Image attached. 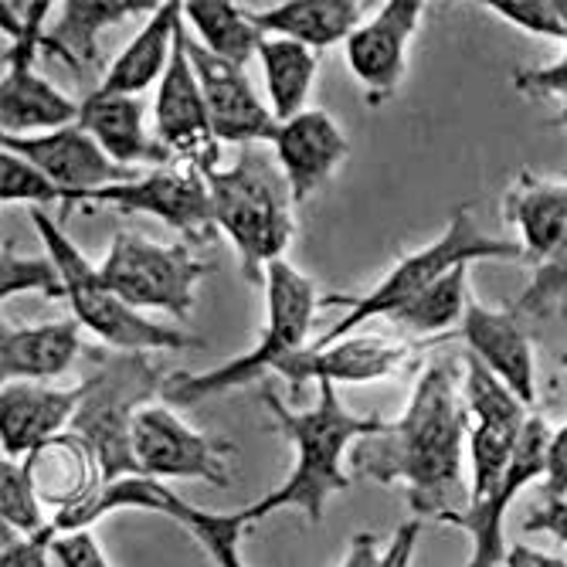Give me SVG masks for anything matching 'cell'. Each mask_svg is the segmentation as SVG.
Wrapping results in <instances>:
<instances>
[{
    "mask_svg": "<svg viewBox=\"0 0 567 567\" xmlns=\"http://www.w3.org/2000/svg\"><path fill=\"white\" fill-rule=\"evenodd\" d=\"M486 8L537 38L567 41V0H489Z\"/></svg>",
    "mask_w": 567,
    "mask_h": 567,
    "instance_id": "e575fe53",
    "label": "cell"
},
{
    "mask_svg": "<svg viewBox=\"0 0 567 567\" xmlns=\"http://www.w3.org/2000/svg\"><path fill=\"white\" fill-rule=\"evenodd\" d=\"M473 302L470 292V266L452 269L445 279L429 286L422 296H415L408 306H401L398 313L388 317L394 330L404 337H445L449 330L462 327V317Z\"/></svg>",
    "mask_w": 567,
    "mask_h": 567,
    "instance_id": "4dcf8cb0",
    "label": "cell"
},
{
    "mask_svg": "<svg viewBox=\"0 0 567 567\" xmlns=\"http://www.w3.org/2000/svg\"><path fill=\"white\" fill-rule=\"evenodd\" d=\"M503 218L520 231L524 262L534 269L567 251V181L520 171L503 197Z\"/></svg>",
    "mask_w": 567,
    "mask_h": 567,
    "instance_id": "603a6c76",
    "label": "cell"
},
{
    "mask_svg": "<svg viewBox=\"0 0 567 567\" xmlns=\"http://www.w3.org/2000/svg\"><path fill=\"white\" fill-rule=\"evenodd\" d=\"M79 126L126 171L174 164L161 140L150 136L146 106L140 95H102L92 89L82 99Z\"/></svg>",
    "mask_w": 567,
    "mask_h": 567,
    "instance_id": "cb8c5ba5",
    "label": "cell"
},
{
    "mask_svg": "<svg viewBox=\"0 0 567 567\" xmlns=\"http://www.w3.org/2000/svg\"><path fill=\"white\" fill-rule=\"evenodd\" d=\"M0 527H11L18 534H41L51 527L48 506L34 489L24 458L4 455L0 462Z\"/></svg>",
    "mask_w": 567,
    "mask_h": 567,
    "instance_id": "1f68e13d",
    "label": "cell"
},
{
    "mask_svg": "<svg viewBox=\"0 0 567 567\" xmlns=\"http://www.w3.org/2000/svg\"><path fill=\"white\" fill-rule=\"evenodd\" d=\"M262 401L276 422V432L292 445L296 462L282 486L241 506L245 520L259 524L276 509H302L309 520L320 524L327 503L350 486V476L343 473V455H350L360 439L378 435L388 419L353 415L343 408L333 384H317V404L302 411H292L272 388L262 391Z\"/></svg>",
    "mask_w": 567,
    "mask_h": 567,
    "instance_id": "7a4b0ae2",
    "label": "cell"
},
{
    "mask_svg": "<svg viewBox=\"0 0 567 567\" xmlns=\"http://www.w3.org/2000/svg\"><path fill=\"white\" fill-rule=\"evenodd\" d=\"M560 364H564V368H567V353H564V357H560Z\"/></svg>",
    "mask_w": 567,
    "mask_h": 567,
    "instance_id": "f6af8a7d",
    "label": "cell"
},
{
    "mask_svg": "<svg viewBox=\"0 0 567 567\" xmlns=\"http://www.w3.org/2000/svg\"><path fill=\"white\" fill-rule=\"evenodd\" d=\"M564 306H567V251L557 255L554 262L534 269V282L517 302H513V309H517L520 317H550Z\"/></svg>",
    "mask_w": 567,
    "mask_h": 567,
    "instance_id": "d590c367",
    "label": "cell"
},
{
    "mask_svg": "<svg viewBox=\"0 0 567 567\" xmlns=\"http://www.w3.org/2000/svg\"><path fill=\"white\" fill-rule=\"evenodd\" d=\"M0 200L8 204H28V208H44V204H59L62 212L69 204V194L51 181L48 174H41L34 164H28L18 153H0Z\"/></svg>",
    "mask_w": 567,
    "mask_h": 567,
    "instance_id": "836d02e7",
    "label": "cell"
},
{
    "mask_svg": "<svg viewBox=\"0 0 567 567\" xmlns=\"http://www.w3.org/2000/svg\"><path fill=\"white\" fill-rule=\"evenodd\" d=\"M55 527L41 534H18L11 527H0V567H55Z\"/></svg>",
    "mask_w": 567,
    "mask_h": 567,
    "instance_id": "8d00e7d4",
    "label": "cell"
},
{
    "mask_svg": "<svg viewBox=\"0 0 567 567\" xmlns=\"http://www.w3.org/2000/svg\"><path fill=\"white\" fill-rule=\"evenodd\" d=\"M415 353V343L401 337H343L327 347H306L289 357L279 378L289 384H368L391 378Z\"/></svg>",
    "mask_w": 567,
    "mask_h": 567,
    "instance_id": "ac0fdd59",
    "label": "cell"
},
{
    "mask_svg": "<svg viewBox=\"0 0 567 567\" xmlns=\"http://www.w3.org/2000/svg\"><path fill=\"white\" fill-rule=\"evenodd\" d=\"M259 62L266 75V92H269V110L276 113L279 123L306 113V99L313 92L320 59L313 48H306L289 38H262Z\"/></svg>",
    "mask_w": 567,
    "mask_h": 567,
    "instance_id": "f546056e",
    "label": "cell"
},
{
    "mask_svg": "<svg viewBox=\"0 0 567 567\" xmlns=\"http://www.w3.org/2000/svg\"><path fill=\"white\" fill-rule=\"evenodd\" d=\"M55 567H113L92 530H69L55 537Z\"/></svg>",
    "mask_w": 567,
    "mask_h": 567,
    "instance_id": "74e56055",
    "label": "cell"
},
{
    "mask_svg": "<svg viewBox=\"0 0 567 567\" xmlns=\"http://www.w3.org/2000/svg\"><path fill=\"white\" fill-rule=\"evenodd\" d=\"M470 411L452 360L429 364L398 419L350 449V470L381 486L404 483L415 520H449L470 506Z\"/></svg>",
    "mask_w": 567,
    "mask_h": 567,
    "instance_id": "6da1fadb",
    "label": "cell"
},
{
    "mask_svg": "<svg viewBox=\"0 0 567 567\" xmlns=\"http://www.w3.org/2000/svg\"><path fill=\"white\" fill-rule=\"evenodd\" d=\"M21 292H38L44 299H69L62 269L51 255H21L18 248L4 245L0 255V299H14Z\"/></svg>",
    "mask_w": 567,
    "mask_h": 567,
    "instance_id": "d6a6232c",
    "label": "cell"
},
{
    "mask_svg": "<svg viewBox=\"0 0 567 567\" xmlns=\"http://www.w3.org/2000/svg\"><path fill=\"white\" fill-rule=\"evenodd\" d=\"M153 0H65L62 11L44 28L41 55L62 59L75 79H85L99 59V34L123 24L133 14H153Z\"/></svg>",
    "mask_w": 567,
    "mask_h": 567,
    "instance_id": "d4e9b609",
    "label": "cell"
},
{
    "mask_svg": "<svg viewBox=\"0 0 567 567\" xmlns=\"http://www.w3.org/2000/svg\"><path fill=\"white\" fill-rule=\"evenodd\" d=\"M99 272L136 313L161 309V313L187 320L194 309V289L200 276L208 272V266L181 241L161 245L133 231H120Z\"/></svg>",
    "mask_w": 567,
    "mask_h": 567,
    "instance_id": "9c48e42d",
    "label": "cell"
},
{
    "mask_svg": "<svg viewBox=\"0 0 567 567\" xmlns=\"http://www.w3.org/2000/svg\"><path fill=\"white\" fill-rule=\"evenodd\" d=\"M458 337L466 340L470 353L486 371H493L527 408H534L537 401L534 347L517 309H489L473 299L466 317H462Z\"/></svg>",
    "mask_w": 567,
    "mask_h": 567,
    "instance_id": "ffe728a7",
    "label": "cell"
},
{
    "mask_svg": "<svg viewBox=\"0 0 567 567\" xmlns=\"http://www.w3.org/2000/svg\"><path fill=\"white\" fill-rule=\"evenodd\" d=\"M364 8L357 0H286L262 11H251L255 24L269 38H289L306 48H330L347 44V38L364 24Z\"/></svg>",
    "mask_w": 567,
    "mask_h": 567,
    "instance_id": "83f0119b",
    "label": "cell"
},
{
    "mask_svg": "<svg viewBox=\"0 0 567 567\" xmlns=\"http://www.w3.org/2000/svg\"><path fill=\"white\" fill-rule=\"evenodd\" d=\"M82 350V323L75 317L34 327H4V337H0V378H4V384H48L62 378Z\"/></svg>",
    "mask_w": 567,
    "mask_h": 567,
    "instance_id": "484cf974",
    "label": "cell"
},
{
    "mask_svg": "<svg viewBox=\"0 0 567 567\" xmlns=\"http://www.w3.org/2000/svg\"><path fill=\"white\" fill-rule=\"evenodd\" d=\"M79 204H85V208H120L133 215H150L190 241H208L218 228L208 174L181 161L153 167L126 184L92 190Z\"/></svg>",
    "mask_w": 567,
    "mask_h": 567,
    "instance_id": "8fae6325",
    "label": "cell"
},
{
    "mask_svg": "<svg viewBox=\"0 0 567 567\" xmlns=\"http://www.w3.org/2000/svg\"><path fill=\"white\" fill-rule=\"evenodd\" d=\"M0 143H4L8 153H18V157L34 164L69 194L65 212H72L92 190H106L113 184H126L140 177V171L120 167L79 123L38 136H0Z\"/></svg>",
    "mask_w": 567,
    "mask_h": 567,
    "instance_id": "2e32d148",
    "label": "cell"
},
{
    "mask_svg": "<svg viewBox=\"0 0 567 567\" xmlns=\"http://www.w3.org/2000/svg\"><path fill=\"white\" fill-rule=\"evenodd\" d=\"M272 146H276V161L292 187L296 204L313 197L337 174V167L350 153L343 130L323 110H306V113L279 123Z\"/></svg>",
    "mask_w": 567,
    "mask_h": 567,
    "instance_id": "7402d4cb",
    "label": "cell"
},
{
    "mask_svg": "<svg viewBox=\"0 0 567 567\" xmlns=\"http://www.w3.org/2000/svg\"><path fill=\"white\" fill-rule=\"evenodd\" d=\"M235 445L208 439L184 425L171 408L146 404L133 422V455L143 480H204L212 486H228L225 455Z\"/></svg>",
    "mask_w": 567,
    "mask_h": 567,
    "instance_id": "4fadbf2b",
    "label": "cell"
},
{
    "mask_svg": "<svg viewBox=\"0 0 567 567\" xmlns=\"http://www.w3.org/2000/svg\"><path fill=\"white\" fill-rule=\"evenodd\" d=\"M422 14V0H388L347 38V65L364 85V99L371 106H384L401 89L408 72V48L419 34Z\"/></svg>",
    "mask_w": 567,
    "mask_h": 567,
    "instance_id": "9a60e30c",
    "label": "cell"
},
{
    "mask_svg": "<svg viewBox=\"0 0 567 567\" xmlns=\"http://www.w3.org/2000/svg\"><path fill=\"white\" fill-rule=\"evenodd\" d=\"M340 567H384V550L378 544V534H371V530L353 534L350 550Z\"/></svg>",
    "mask_w": 567,
    "mask_h": 567,
    "instance_id": "60d3db41",
    "label": "cell"
},
{
    "mask_svg": "<svg viewBox=\"0 0 567 567\" xmlns=\"http://www.w3.org/2000/svg\"><path fill=\"white\" fill-rule=\"evenodd\" d=\"M506 567H567V560L557 557V554L527 547V544H513L506 550Z\"/></svg>",
    "mask_w": 567,
    "mask_h": 567,
    "instance_id": "7bdbcfd3",
    "label": "cell"
},
{
    "mask_svg": "<svg viewBox=\"0 0 567 567\" xmlns=\"http://www.w3.org/2000/svg\"><path fill=\"white\" fill-rule=\"evenodd\" d=\"M527 534H550L554 540H560L567 547V499H544L540 506H534L524 520Z\"/></svg>",
    "mask_w": 567,
    "mask_h": 567,
    "instance_id": "ab89813d",
    "label": "cell"
},
{
    "mask_svg": "<svg viewBox=\"0 0 567 567\" xmlns=\"http://www.w3.org/2000/svg\"><path fill=\"white\" fill-rule=\"evenodd\" d=\"M34 231L41 235L48 255L62 269L69 302L75 309V320L82 330L95 333L110 350H126V353H150V350H187V347H204V340L181 333L174 327L153 323L133 306H126L102 279L99 266L85 259V251L65 235L62 221L44 215V208L31 212Z\"/></svg>",
    "mask_w": 567,
    "mask_h": 567,
    "instance_id": "52a82bcc",
    "label": "cell"
},
{
    "mask_svg": "<svg viewBox=\"0 0 567 567\" xmlns=\"http://www.w3.org/2000/svg\"><path fill=\"white\" fill-rule=\"evenodd\" d=\"M419 530L422 524L419 520H408L398 527L388 554H384V567H411V557H415V544H419Z\"/></svg>",
    "mask_w": 567,
    "mask_h": 567,
    "instance_id": "b9f144b4",
    "label": "cell"
},
{
    "mask_svg": "<svg viewBox=\"0 0 567 567\" xmlns=\"http://www.w3.org/2000/svg\"><path fill=\"white\" fill-rule=\"evenodd\" d=\"M184 24L187 31H194L190 38L200 48H208L212 55L241 69L251 59H259V48L266 38L259 24H255L251 11L231 4V0H187Z\"/></svg>",
    "mask_w": 567,
    "mask_h": 567,
    "instance_id": "f1b7e54d",
    "label": "cell"
},
{
    "mask_svg": "<svg viewBox=\"0 0 567 567\" xmlns=\"http://www.w3.org/2000/svg\"><path fill=\"white\" fill-rule=\"evenodd\" d=\"M266 327L255 350L238 353L235 360H225L221 368L200 371V374H171L164 384V398L171 404H194L204 398H215L235 388H245L259 381L269 371H282L289 357L306 350V333L317 317V289L299 269H292L286 259L272 262L266 269Z\"/></svg>",
    "mask_w": 567,
    "mask_h": 567,
    "instance_id": "5b68a950",
    "label": "cell"
},
{
    "mask_svg": "<svg viewBox=\"0 0 567 567\" xmlns=\"http://www.w3.org/2000/svg\"><path fill=\"white\" fill-rule=\"evenodd\" d=\"M55 4H28L18 14V4H0V24L8 34L4 48V79H0V123L4 136H38L79 123L82 102L51 85L38 69L34 59L44 41V28Z\"/></svg>",
    "mask_w": 567,
    "mask_h": 567,
    "instance_id": "ba28073f",
    "label": "cell"
},
{
    "mask_svg": "<svg viewBox=\"0 0 567 567\" xmlns=\"http://www.w3.org/2000/svg\"><path fill=\"white\" fill-rule=\"evenodd\" d=\"M544 499H567V425L550 435L547 473H544Z\"/></svg>",
    "mask_w": 567,
    "mask_h": 567,
    "instance_id": "f35d334b",
    "label": "cell"
},
{
    "mask_svg": "<svg viewBox=\"0 0 567 567\" xmlns=\"http://www.w3.org/2000/svg\"><path fill=\"white\" fill-rule=\"evenodd\" d=\"M215 225L231 238L245 282L262 286L296 235V197L276 157L262 146H241L231 167L208 171Z\"/></svg>",
    "mask_w": 567,
    "mask_h": 567,
    "instance_id": "3957f363",
    "label": "cell"
},
{
    "mask_svg": "<svg viewBox=\"0 0 567 567\" xmlns=\"http://www.w3.org/2000/svg\"><path fill=\"white\" fill-rule=\"evenodd\" d=\"M187 55L197 72L204 102H208V116L218 143H231L241 150V146H259L276 140L279 120L262 102V95L251 89V79L241 65L212 55L208 48H200L190 38V31H187Z\"/></svg>",
    "mask_w": 567,
    "mask_h": 567,
    "instance_id": "e0dca14e",
    "label": "cell"
},
{
    "mask_svg": "<svg viewBox=\"0 0 567 567\" xmlns=\"http://www.w3.org/2000/svg\"><path fill=\"white\" fill-rule=\"evenodd\" d=\"M473 262H524V248L520 241H506V238H489L480 231V225L473 221V208L462 204V208L452 212L445 231L419 248L404 255V259L360 299H343L350 309L340 323L330 327V333L317 337L309 347H327L337 343L343 337H350L360 323H368L374 317H391L401 306H408L415 296H422L429 286H435L439 279H445L452 269L458 266H473Z\"/></svg>",
    "mask_w": 567,
    "mask_h": 567,
    "instance_id": "8992f818",
    "label": "cell"
},
{
    "mask_svg": "<svg viewBox=\"0 0 567 567\" xmlns=\"http://www.w3.org/2000/svg\"><path fill=\"white\" fill-rule=\"evenodd\" d=\"M550 429L540 415H530L524 439L517 445V455H513L509 470L503 476L499 486H493L483 496H470V506L449 517V527L466 530L473 540V554L466 560V567H506V540H503V524L506 513L534 480H544L547 473V449H550Z\"/></svg>",
    "mask_w": 567,
    "mask_h": 567,
    "instance_id": "5bb4252c",
    "label": "cell"
},
{
    "mask_svg": "<svg viewBox=\"0 0 567 567\" xmlns=\"http://www.w3.org/2000/svg\"><path fill=\"white\" fill-rule=\"evenodd\" d=\"M24 466L34 480L41 503L51 509V527L55 530H65L72 520H79L99 499V493L106 489L92 449L72 432L34 449L24 458Z\"/></svg>",
    "mask_w": 567,
    "mask_h": 567,
    "instance_id": "d6986e66",
    "label": "cell"
},
{
    "mask_svg": "<svg viewBox=\"0 0 567 567\" xmlns=\"http://www.w3.org/2000/svg\"><path fill=\"white\" fill-rule=\"evenodd\" d=\"M181 18H184L181 0H171V4H161L157 11H153L143 21V28L133 34V41L116 55V62L110 65L106 79L99 82L95 92H102V95H140L150 85H161V79L167 75L171 55H174V38H177Z\"/></svg>",
    "mask_w": 567,
    "mask_h": 567,
    "instance_id": "4316f807",
    "label": "cell"
},
{
    "mask_svg": "<svg viewBox=\"0 0 567 567\" xmlns=\"http://www.w3.org/2000/svg\"><path fill=\"white\" fill-rule=\"evenodd\" d=\"M557 126L567 130V95H564V106H560V116H557Z\"/></svg>",
    "mask_w": 567,
    "mask_h": 567,
    "instance_id": "ee69618b",
    "label": "cell"
},
{
    "mask_svg": "<svg viewBox=\"0 0 567 567\" xmlns=\"http://www.w3.org/2000/svg\"><path fill=\"white\" fill-rule=\"evenodd\" d=\"M116 509L164 513V517H171L174 524H181L204 550H208V557H212L215 567H245V560H241V537H245V530L251 524L245 520L241 509H235V513L200 509V506L187 503L184 496H177L167 483H161V480H143V476L120 480V483L106 486V489L99 493V499L82 513V517L72 520L59 534L92 530L95 520L110 517V513H116Z\"/></svg>",
    "mask_w": 567,
    "mask_h": 567,
    "instance_id": "30bf717a",
    "label": "cell"
},
{
    "mask_svg": "<svg viewBox=\"0 0 567 567\" xmlns=\"http://www.w3.org/2000/svg\"><path fill=\"white\" fill-rule=\"evenodd\" d=\"M153 126H157L161 146L171 153V161L194 164L204 174L221 167V143L215 136L208 102H204L197 72L187 55V28L184 18L177 24L174 55L167 75L157 85V102H153Z\"/></svg>",
    "mask_w": 567,
    "mask_h": 567,
    "instance_id": "7c38bea8",
    "label": "cell"
},
{
    "mask_svg": "<svg viewBox=\"0 0 567 567\" xmlns=\"http://www.w3.org/2000/svg\"><path fill=\"white\" fill-rule=\"evenodd\" d=\"M89 357L92 371L82 381V401L69 432L92 449L102 483L113 486L120 480L140 476L133 455V422L140 408L164 394L167 374L146 353L92 347Z\"/></svg>",
    "mask_w": 567,
    "mask_h": 567,
    "instance_id": "277c9868",
    "label": "cell"
},
{
    "mask_svg": "<svg viewBox=\"0 0 567 567\" xmlns=\"http://www.w3.org/2000/svg\"><path fill=\"white\" fill-rule=\"evenodd\" d=\"M82 384L51 388L38 381H11L0 391V445L8 458H28L44 442L69 432Z\"/></svg>",
    "mask_w": 567,
    "mask_h": 567,
    "instance_id": "44dd1931",
    "label": "cell"
}]
</instances>
